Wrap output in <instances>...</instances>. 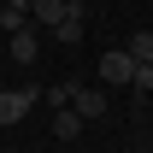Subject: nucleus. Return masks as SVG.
Returning a JSON list of instances; mask_svg holds the SVG:
<instances>
[{
	"label": "nucleus",
	"instance_id": "1",
	"mask_svg": "<svg viewBox=\"0 0 153 153\" xmlns=\"http://www.w3.org/2000/svg\"><path fill=\"white\" fill-rule=\"evenodd\" d=\"M71 106L82 112V124H88V118H106V88H88V82H76Z\"/></svg>",
	"mask_w": 153,
	"mask_h": 153
},
{
	"label": "nucleus",
	"instance_id": "2",
	"mask_svg": "<svg viewBox=\"0 0 153 153\" xmlns=\"http://www.w3.org/2000/svg\"><path fill=\"white\" fill-rule=\"evenodd\" d=\"M82 24H88V12H82V0H71V6H65V18H59V30H53V36L65 41V47H76V41H82Z\"/></svg>",
	"mask_w": 153,
	"mask_h": 153
},
{
	"label": "nucleus",
	"instance_id": "3",
	"mask_svg": "<svg viewBox=\"0 0 153 153\" xmlns=\"http://www.w3.org/2000/svg\"><path fill=\"white\" fill-rule=\"evenodd\" d=\"M100 76H106V82H135V59L124 53V47H112V53L100 59Z\"/></svg>",
	"mask_w": 153,
	"mask_h": 153
},
{
	"label": "nucleus",
	"instance_id": "4",
	"mask_svg": "<svg viewBox=\"0 0 153 153\" xmlns=\"http://www.w3.org/2000/svg\"><path fill=\"white\" fill-rule=\"evenodd\" d=\"M65 6H71V0H36V6H30V18H36L41 30H59V18H65Z\"/></svg>",
	"mask_w": 153,
	"mask_h": 153
},
{
	"label": "nucleus",
	"instance_id": "5",
	"mask_svg": "<svg viewBox=\"0 0 153 153\" xmlns=\"http://www.w3.org/2000/svg\"><path fill=\"white\" fill-rule=\"evenodd\" d=\"M76 130H82V112H76V106H59L53 112V135L59 141H76Z\"/></svg>",
	"mask_w": 153,
	"mask_h": 153
},
{
	"label": "nucleus",
	"instance_id": "6",
	"mask_svg": "<svg viewBox=\"0 0 153 153\" xmlns=\"http://www.w3.org/2000/svg\"><path fill=\"white\" fill-rule=\"evenodd\" d=\"M6 53L18 59V65H30V59H36V30H18V36H12V47H6Z\"/></svg>",
	"mask_w": 153,
	"mask_h": 153
},
{
	"label": "nucleus",
	"instance_id": "7",
	"mask_svg": "<svg viewBox=\"0 0 153 153\" xmlns=\"http://www.w3.org/2000/svg\"><path fill=\"white\" fill-rule=\"evenodd\" d=\"M124 53H130L135 65H147V59H153V30H135V36H130V47H124Z\"/></svg>",
	"mask_w": 153,
	"mask_h": 153
},
{
	"label": "nucleus",
	"instance_id": "8",
	"mask_svg": "<svg viewBox=\"0 0 153 153\" xmlns=\"http://www.w3.org/2000/svg\"><path fill=\"white\" fill-rule=\"evenodd\" d=\"M24 24H30V12H18V6H6V12H0V30H12V36H18Z\"/></svg>",
	"mask_w": 153,
	"mask_h": 153
},
{
	"label": "nucleus",
	"instance_id": "9",
	"mask_svg": "<svg viewBox=\"0 0 153 153\" xmlns=\"http://www.w3.org/2000/svg\"><path fill=\"white\" fill-rule=\"evenodd\" d=\"M71 94H76V82H53V88H47V100H53V112H59V106H71Z\"/></svg>",
	"mask_w": 153,
	"mask_h": 153
},
{
	"label": "nucleus",
	"instance_id": "10",
	"mask_svg": "<svg viewBox=\"0 0 153 153\" xmlns=\"http://www.w3.org/2000/svg\"><path fill=\"white\" fill-rule=\"evenodd\" d=\"M135 88H141V94L153 88V59H147V65H135Z\"/></svg>",
	"mask_w": 153,
	"mask_h": 153
}]
</instances>
